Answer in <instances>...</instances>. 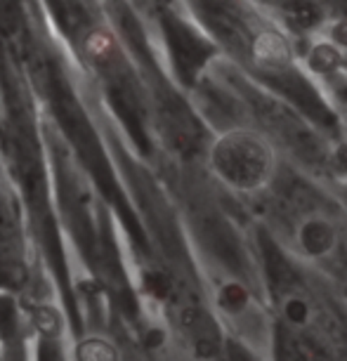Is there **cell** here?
Masks as SVG:
<instances>
[{"label":"cell","instance_id":"6da1fadb","mask_svg":"<svg viewBox=\"0 0 347 361\" xmlns=\"http://www.w3.org/2000/svg\"><path fill=\"white\" fill-rule=\"evenodd\" d=\"M210 170L231 192L243 196L262 194L276 177V149L262 133L234 128L210 149Z\"/></svg>","mask_w":347,"mask_h":361},{"label":"cell","instance_id":"7a4b0ae2","mask_svg":"<svg viewBox=\"0 0 347 361\" xmlns=\"http://www.w3.org/2000/svg\"><path fill=\"white\" fill-rule=\"evenodd\" d=\"M293 248L305 262L331 260L340 248V224L324 210H310L293 224Z\"/></svg>","mask_w":347,"mask_h":361},{"label":"cell","instance_id":"3957f363","mask_svg":"<svg viewBox=\"0 0 347 361\" xmlns=\"http://www.w3.org/2000/svg\"><path fill=\"white\" fill-rule=\"evenodd\" d=\"M217 305H220L222 314L229 319L236 329L241 331V336H250L262 322L260 307L255 305V298L246 286L239 281H227L222 283V288L217 290Z\"/></svg>","mask_w":347,"mask_h":361},{"label":"cell","instance_id":"277c9868","mask_svg":"<svg viewBox=\"0 0 347 361\" xmlns=\"http://www.w3.org/2000/svg\"><path fill=\"white\" fill-rule=\"evenodd\" d=\"M279 317L291 329H310L317 317V307L305 290H288L279 300Z\"/></svg>","mask_w":347,"mask_h":361},{"label":"cell","instance_id":"5b68a950","mask_svg":"<svg viewBox=\"0 0 347 361\" xmlns=\"http://www.w3.org/2000/svg\"><path fill=\"white\" fill-rule=\"evenodd\" d=\"M338 102H340V109H343V118L347 121V87H343V90H340Z\"/></svg>","mask_w":347,"mask_h":361}]
</instances>
